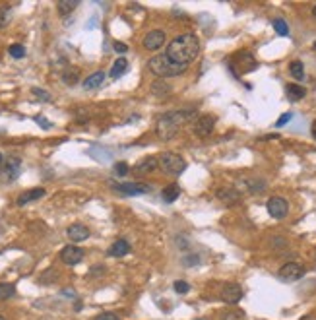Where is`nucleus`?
<instances>
[{"instance_id": "obj_1", "label": "nucleus", "mask_w": 316, "mask_h": 320, "mask_svg": "<svg viewBox=\"0 0 316 320\" xmlns=\"http://www.w3.org/2000/svg\"><path fill=\"white\" fill-rule=\"evenodd\" d=\"M198 53H200V39L194 33H183L175 37L165 49V56L171 62L179 66H186V68L196 60Z\"/></svg>"}, {"instance_id": "obj_2", "label": "nucleus", "mask_w": 316, "mask_h": 320, "mask_svg": "<svg viewBox=\"0 0 316 320\" xmlns=\"http://www.w3.org/2000/svg\"><path fill=\"white\" fill-rule=\"evenodd\" d=\"M192 119H196V111L194 109H185V111H169L165 115H161L156 124V132L161 140H171L175 134L179 132V128L190 122Z\"/></svg>"}, {"instance_id": "obj_3", "label": "nucleus", "mask_w": 316, "mask_h": 320, "mask_svg": "<svg viewBox=\"0 0 316 320\" xmlns=\"http://www.w3.org/2000/svg\"><path fill=\"white\" fill-rule=\"evenodd\" d=\"M148 66H150V70H152L156 76H159V80L173 78V76H181V74H185L186 72V66H179V64L171 62L165 54H158V56L150 58Z\"/></svg>"}, {"instance_id": "obj_4", "label": "nucleus", "mask_w": 316, "mask_h": 320, "mask_svg": "<svg viewBox=\"0 0 316 320\" xmlns=\"http://www.w3.org/2000/svg\"><path fill=\"white\" fill-rule=\"evenodd\" d=\"M159 167L161 171H165L167 175L171 177H179L183 175L186 169V161L179 156V154H173V152H165L159 156Z\"/></svg>"}, {"instance_id": "obj_5", "label": "nucleus", "mask_w": 316, "mask_h": 320, "mask_svg": "<svg viewBox=\"0 0 316 320\" xmlns=\"http://www.w3.org/2000/svg\"><path fill=\"white\" fill-rule=\"evenodd\" d=\"M305 276V266L299 264V262H287L279 268L277 272V278L285 283H291V281H299L301 278Z\"/></svg>"}, {"instance_id": "obj_6", "label": "nucleus", "mask_w": 316, "mask_h": 320, "mask_svg": "<svg viewBox=\"0 0 316 320\" xmlns=\"http://www.w3.org/2000/svg\"><path fill=\"white\" fill-rule=\"evenodd\" d=\"M83 248H79L76 244H68V246H64L62 250H60V262H64L66 266H76L79 264L81 260H83Z\"/></svg>"}, {"instance_id": "obj_7", "label": "nucleus", "mask_w": 316, "mask_h": 320, "mask_svg": "<svg viewBox=\"0 0 316 320\" xmlns=\"http://www.w3.org/2000/svg\"><path fill=\"white\" fill-rule=\"evenodd\" d=\"M266 208H268V213H270L272 217H276V219H283V217L287 215V212H289V204H287V200L281 198V196H272V198L268 200Z\"/></svg>"}, {"instance_id": "obj_8", "label": "nucleus", "mask_w": 316, "mask_h": 320, "mask_svg": "<svg viewBox=\"0 0 316 320\" xmlns=\"http://www.w3.org/2000/svg\"><path fill=\"white\" fill-rule=\"evenodd\" d=\"M113 188L124 196H140V194L152 192V187L144 183H118V185H113Z\"/></svg>"}, {"instance_id": "obj_9", "label": "nucleus", "mask_w": 316, "mask_h": 320, "mask_svg": "<svg viewBox=\"0 0 316 320\" xmlns=\"http://www.w3.org/2000/svg\"><path fill=\"white\" fill-rule=\"evenodd\" d=\"M20 173H22V160L20 158H8L6 165H4V173H2L4 181L12 183V181H16L20 177Z\"/></svg>"}, {"instance_id": "obj_10", "label": "nucleus", "mask_w": 316, "mask_h": 320, "mask_svg": "<svg viewBox=\"0 0 316 320\" xmlns=\"http://www.w3.org/2000/svg\"><path fill=\"white\" fill-rule=\"evenodd\" d=\"M215 128V117L213 115H202L194 122V132L198 136H210Z\"/></svg>"}, {"instance_id": "obj_11", "label": "nucleus", "mask_w": 316, "mask_h": 320, "mask_svg": "<svg viewBox=\"0 0 316 320\" xmlns=\"http://www.w3.org/2000/svg\"><path fill=\"white\" fill-rule=\"evenodd\" d=\"M221 299L227 303V305H237L238 301L242 299V287L238 283H227L223 285L221 289Z\"/></svg>"}, {"instance_id": "obj_12", "label": "nucleus", "mask_w": 316, "mask_h": 320, "mask_svg": "<svg viewBox=\"0 0 316 320\" xmlns=\"http://www.w3.org/2000/svg\"><path fill=\"white\" fill-rule=\"evenodd\" d=\"M217 198H219L223 204H227V206H237V204H240V200H242L240 192L233 187L219 188V190H217Z\"/></svg>"}, {"instance_id": "obj_13", "label": "nucleus", "mask_w": 316, "mask_h": 320, "mask_svg": "<svg viewBox=\"0 0 316 320\" xmlns=\"http://www.w3.org/2000/svg\"><path fill=\"white\" fill-rule=\"evenodd\" d=\"M165 45V33L161 29H156V31H150L146 37H144V47L148 51H158Z\"/></svg>"}, {"instance_id": "obj_14", "label": "nucleus", "mask_w": 316, "mask_h": 320, "mask_svg": "<svg viewBox=\"0 0 316 320\" xmlns=\"http://www.w3.org/2000/svg\"><path fill=\"white\" fill-rule=\"evenodd\" d=\"M159 167V160L158 158H144V160L140 161L136 167H134V175H138V177H144V175H150V173H154L156 169Z\"/></svg>"}, {"instance_id": "obj_15", "label": "nucleus", "mask_w": 316, "mask_h": 320, "mask_svg": "<svg viewBox=\"0 0 316 320\" xmlns=\"http://www.w3.org/2000/svg\"><path fill=\"white\" fill-rule=\"evenodd\" d=\"M66 235H68V239L72 240V242H81V240H85L89 237V229L83 223H72L66 229Z\"/></svg>"}, {"instance_id": "obj_16", "label": "nucleus", "mask_w": 316, "mask_h": 320, "mask_svg": "<svg viewBox=\"0 0 316 320\" xmlns=\"http://www.w3.org/2000/svg\"><path fill=\"white\" fill-rule=\"evenodd\" d=\"M45 196V188L39 187V188H29L26 192H22L20 196H18V206H27V204H31V202H35V200H41Z\"/></svg>"}, {"instance_id": "obj_17", "label": "nucleus", "mask_w": 316, "mask_h": 320, "mask_svg": "<svg viewBox=\"0 0 316 320\" xmlns=\"http://www.w3.org/2000/svg\"><path fill=\"white\" fill-rule=\"evenodd\" d=\"M130 252V242L126 239H118L115 240L109 248V256H115V258H120V256H126Z\"/></svg>"}, {"instance_id": "obj_18", "label": "nucleus", "mask_w": 316, "mask_h": 320, "mask_svg": "<svg viewBox=\"0 0 316 320\" xmlns=\"http://www.w3.org/2000/svg\"><path fill=\"white\" fill-rule=\"evenodd\" d=\"M103 81H105V72L97 70V72L89 74V76L83 80V87H85V89H97V87L103 85Z\"/></svg>"}, {"instance_id": "obj_19", "label": "nucleus", "mask_w": 316, "mask_h": 320, "mask_svg": "<svg viewBox=\"0 0 316 320\" xmlns=\"http://www.w3.org/2000/svg\"><path fill=\"white\" fill-rule=\"evenodd\" d=\"M78 0H58L56 2V10H58V14L62 16V18H66L68 14H72L76 8H78Z\"/></svg>"}, {"instance_id": "obj_20", "label": "nucleus", "mask_w": 316, "mask_h": 320, "mask_svg": "<svg viewBox=\"0 0 316 320\" xmlns=\"http://www.w3.org/2000/svg\"><path fill=\"white\" fill-rule=\"evenodd\" d=\"M285 91H287L289 101H301V99H305V95H307V89H305L303 85H299V83H289V85L285 87Z\"/></svg>"}, {"instance_id": "obj_21", "label": "nucleus", "mask_w": 316, "mask_h": 320, "mask_svg": "<svg viewBox=\"0 0 316 320\" xmlns=\"http://www.w3.org/2000/svg\"><path fill=\"white\" fill-rule=\"evenodd\" d=\"M181 196V187L179 185H169L161 190V198L167 202V204H173L177 198Z\"/></svg>"}, {"instance_id": "obj_22", "label": "nucleus", "mask_w": 316, "mask_h": 320, "mask_svg": "<svg viewBox=\"0 0 316 320\" xmlns=\"http://www.w3.org/2000/svg\"><path fill=\"white\" fill-rule=\"evenodd\" d=\"M126 70H128V60L120 56V58H117V60H115V64L111 66V78H115V80H117V78H118V76H122Z\"/></svg>"}, {"instance_id": "obj_23", "label": "nucleus", "mask_w": 316, "mask_h": 320, "mask_svg": "<svg viewBox=\"0 0 316 320\" xmlns=\"http://www.w3.org/2000/svg\"><path fill=\"white\" fill-rule=\"evenodd\" d=\"M62 81H64L66 85H76V83L79 81V70L76 68V66L66 68L64 74H62Z\"/></svg>"}, {"instance_id": "obj_24", "label": "nucleus", "mask_w": 316, "mask_h": 320, "mask_svg": "<svg viewBox=\"0 0 316 320\" xmlns=\"http://www.w3.org/2000/svg\"><path fill=\"white\" fill-rule=\"evenodd\" d=\"M289 72H291V76H293L297 81L305 80V66H303V62H301V60H293V62H291V64H289Z\"/></svg>"}, {"instance_id": "obj_25", "label": "nucleus", "mask_w": 316, "mask_h": 320, "mask_svg": "<svg viewBox=\"0 0 316 320\" xmlns=\"http://www.w3.org/2000/svg\"><path fill=\"white\" fill-rule=\"evenodd\" d=\"M152 91H154V95L163 97V95H169L171 93V85L165 83V80H158L152 83Z\"/></svg>"}, {"instance_id": "obj_26", "label": "nucleus", "mask_w": 316, "mask_h": 320, "mask_svg": "<svg viewBox=\"0 0 316 320\" xmlns=\"http://www.w3.org/2000/svg\"><path fill=\"white\" fill-rule=\"evenodd\" d=\"M16 295V285L14 283H0V301H8Z\"/></svg>"}, {"instance_id": "obj_27", "label": "nucleus", "mask_w": 316, "mask_h": 320, "mask_svg": "<svg viewBox=\"0 0 316 320\" xmlns=\"http://www.w3.org/2000/svg\"><path fill=\"white\" fill-rule=\"evenodd\" d=\"M56 278H58V272H56L54 268H49L47 272H43V274H41V278H39V283H43V285H49V283L56 281Z\"/></svg>"}, {"instance_id": "obj_28", "label": "nucleus", "mask_w": 316, "mask_h": 320, "mask_svg": "<svg viewBox=\"0 0 316 320\" xmlns=\"http://www.w3.org/2000/svg\"><path fill=\"white\" fill-rule=\"evenodd\" d=\"M244 183H246V188H248L250 192H254V194H256V192H264V190H266V183H264V181H260V179H246Z\"/></svg>"}, {"instance_id": "obj_29", "label": "nucleus", "mask_w": 316, "mask_h": 320, "mask_svg": "<svg viewBox=\"0 0 316 320\" xmlns=\"http://www.w3.org/2000/svg\"><path fill=\"white\" fill-rule=\"evenodd\" d=\"M10 20H12V8L10 6H0V29H4L8 26Z\"/></svg>"}, {"instance_id": "obj_30", "label": "nucleus", "mask_w": 316, "mask_h": 320, "mask_svg": "<svg viewBox=\"0 0 316 320\" xmlns=\"http://www.w3.org/2000/svg\"><path fill=\"white\" fill-rule=\"evenodd\" d=\"M274 29H276V33L281 35V37H287V35H289V26H287L285 20H281V18L274 20Z\"/></svg>"}, {"instance_id": "obj_31", "label": "nucleus", "mask_w": 316, "mask_h": 320, "mask_svg": "<svg viewBox=\"0 0 316 320\" xmlns=\"http://www.w3.org/2000/svg\"><path fill=\"white\" fill-rule=\"evenodd\" d=\"M8 53H10V56H14V58H24L26 56V47L20 45V43H14V45H10Z\"/></svg>"}, {"instance_id": "obj_32", "label": "nucleus", "mask_w": 316, "mask_h": 320, "mask_svg": "<svg viewBox=\"0 0 316 320\" xmlns=\"http://www.w3.org/2000/svg\"><path fill=\"white\" fill-rule=\"evenodd\" d=\"M128 173H130V167H128V163L120 161V163H117V165H115V175H118V177H124V175H128Z\"/></svg>"}, {"instance_id": "obj_33", "label": "nucleus", "mask_w": 316, "mask_h": 320, "mask_svg": "<svg viewBox=\"0 0 316 320\" xmlns=\"http://www.w3.org/2000/svg\"><path fill=\"white\" fill-rule=\"evenodd\" d=\"M173 287H175V291H177V293H181V295H185V293H188V291H190V285H188L186 281H183V280H177V281L173 283Z\"/></svg>"}, {"instance_id": "obj_34", "label": "nucleus", "mask_w": 316, "mask_h": 320, "mask_svg": "<svg viewBox=\"0 0 316 320\" xmlns=\"http://www.w3.org/2000/svg\"><path fill=\"white\" fill-rule=\"evenodd\" d=\"M31 93H33L37 99H41V101H51V95H49L45 89H41V87H33Z\"/></svg>"}, {"instance_id": "obj_35", "label": "nucleus", "mask_w": 316, "mask_h": 320, "mask_svg": "<svg viewBox=\"0 0 316 320\" xmlns=\"http://www.w3.org/2000/svg\"><path fill=\"white\" fill-rule=\"evenodd\" d=\"M223 320H244V313L242 311H229L223 317Z\"/></svg>"}, {"instance_id": "obj_36", "label": "nucleus", "mask_w": 316, "mask_h": 320, "mask_svg": "<svg viewBox=\"0 0 316 320\" xmlns=\"http://www.w3.org/2000/svg\"><path fill=\"white\" fill-rule=\"evenodd\" d=\"M291 119H293V113H283V115H281V117L277 119V122H276V126H277V128H281V126H285V124L289 122Z\"/></svg>"}, {"instance_id": "obj_37", "label": "nucleus", "mask_w": 316, "mask_h": 320, "mask_svg": "<svg viewBox=\"0 0 316 320\" xmlns=\"http://www.w3.org/2000/svg\"><path fill=\"white\" fill-rule=\"evenodd\" d=\"M95 320H120V317L118 315H115V313H101V315H97L95 317Z\"/></svg>"}, {"instance_id": "obj_38", "label": "nucleus", "mask_w": 316, "mask_h": 320, "mask_svg": "<svg viewBox=\"0 0 316 320\" xmlns=\"http://www.w3.org/2000/svg\"><path fill=\"white\" fill-rule=\"evenodd\" d=\"M35 120H37V124H39L41 128H45V130H51V128H53V124H51L45 117H35Z\"/></svg>"}, {"instance_id": "obj_39", "label": "nucleus", "mask_w": 316, "mask_h": 320, "mask_svg": "<svg viewBox=\"0 0 316 320\" xmlns=\"http://www.w3.org/2000/svg\"><path fill=\"white\" fill-rule=\"evenodd\" d=\"M113 49H115L117 53H120V54H124V53H126V51H128V47H126V45H124L122 41H117V43L113 45Z\"/></svg>"}, {"instance_id": "obj_40", "label": "nucleus", "mask_w": 316, "mask_h": 320, "mask_svg": "<svg viewBox=\"0 0 316 320\" xmlns=\"http://www.w3.org/2000/svg\"><path fill=\"white\" fill-rule=\"evenodd\" d=\"M198 260H200L198 256H186L185 260H183V264L185 266H194V264H198Z\"/></svg>"}, {"instance_id": "obj_41", "label": "nucleus", "mask_w": 316, "mask_h": 320, "mask_svg": "<svg viewBox=\"0 0 316 320\" xmlns=\"http://www.w3.org/2000/svg\"><path fill=\"white\" fill-rule=\"evenodd\" d=\"M62 295H64V297H72V299L76 297V295H74V289H62Z\"/></svg>"}, {"instance_id": "obj_42", "label": "nucleus", "mask_w": 316, "mask_h": 320, "mask_svg": "<svg viewBox=\"0 0 316 320\" xmlns=\"http://www.w3.org/2000/svg\"><path fill=\"white\" fill-rule=\"evenodd\" d=\"M311 132H313V138L316 140V120L313 122V126H311Z\"/></svg>"}, {"instance_id": "obj_43", "label": "nucleus", "mask_w": 316, "mask_h": 320, "mask_svg": "<svg viewBox=\"0 0 316 320\" xmlns=\"http://www.w3.org/2000/svg\"><path fill=\"white\" fill-rule=\"evenodd\" d=\"M2 169H4V156L0 154V171H2Z\"/></svg>"}, {"instance_id": "obj_44", "label": "nucleus", "mask_w": 316, "mask_h": 320, "mask_svg": "<svg viewBox=\"0 0 316 320\" xmlns=\"http://www.w3.org/2000/svg\"><path fill=\"white\" fill-rule=\"evenodd\" d=\"M313 16L316 18V4H315V8H313Z\"/></svg>"}, {"instance_id": "obj_45", "label": "nucleus", "mask_w": 316, "mask_h": 320, "mask_svg": "<svg viewBox=\"0 0 316 320\" xmlns=\"http://www.w3.org/2000/svg\"><path fill=\"white\" fill-rule=\"evenodd\" d=\"M0 320H6V319H4V317H2V315H0Z\"/></svg>"}, {"instance_id": "obj_46", "label": "nucleus", "mask_w": 316, "mask_h": 320, "mask_svg": "<svg viewBox=\"0 0 316 320\" xmlns=\"http://www.w3.org/2000/svg\"><path fill=\"white\" fill-rule=\"evenodd\" d=\"M196 320H208V319H196Z\"/></svg>"}, {"instance_id": "obj_47", "label": "nucleus", "mask_w": 316, "mask_h": 320, "mask_svg": "<svg viewBox=\"0 0 316 320\" xmlns=\"http://www.w3.org/2000/svg\"><path fill=\"white\" fill-rule=\"evenodd\" d=\"M313 47H315V49H316V41H315V45H313Z\"/></svg>"}]
</instances>
